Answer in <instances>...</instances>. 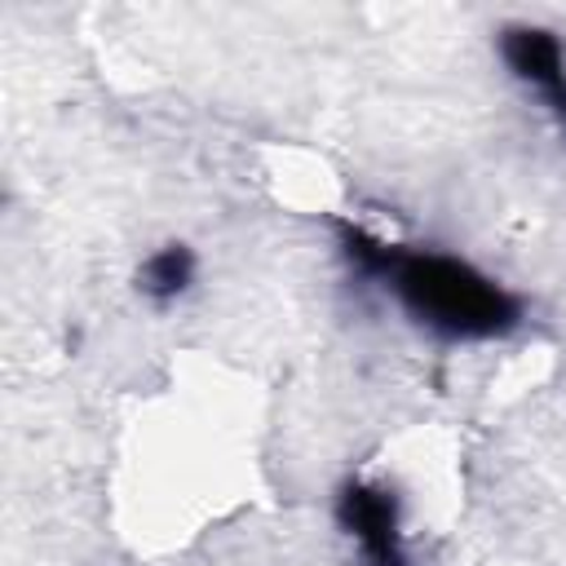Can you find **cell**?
I'll return each mask as SVG.
<instances>
[{"mask_svg":"<svg viewBox=\"0 0 566 566\" xmlns=\"http://www.w3.org/2000/svg\"><path fill=\"white\" fill-rule=\"evenodd\" d=\"M327 230L345 279L380 292L438 345H500L531 323V301L455 248L385 234L354 212H336Z\"/></svg>","mask_w":566,"mask_h":566,"instance_id":"obj_1","label":"cell"},{"mask_svg":"<svg viewBox=\"0 0 566 566\" xmlns=\"http://www.w3.org/2000/svg\"><path fill=\"white\" fill-rule=\"evenodd\" d=\"M495 57L504 75L535 102L548 128L566 142V35L539 18H513L495 27Z\"/></svg>","mask_w":566,"mask_h":566,"instance_id":"obj_3","label":"cell"},{"mask_svg":"<svg viewBox=\"0 0 566 566\" xmlns=\"http://www.w3.org/2000/svg\"><path fill=\"white\" fill-rule=\"evenodd\" d=\"M332 526L345 548V566H424L407 531L402 495L389 478L345 473L332 486Z\"/></svg>","mask_w":566,"mask_h":566,"instance_id":"obj_2","label":"cell"},{"mask_svg":"<svg viewBox=\"0 0 566 566\" xmlns=\"http://www.w3.org/2000/svg\"><path fill=\"white\" fill-rule=\"evenodd\" d=\"M199 279H203V256H199V248H195L190 239H181V234H168V239L150 243V248L137 256V265H133V274H128V287H133V296H137L146 310L168 314V310L186 305V301L199 292Z\"/></svg>","mask_w":566,"mask_h":566,"instance_id":"obj_4","label":"cell"}]
</instances>
